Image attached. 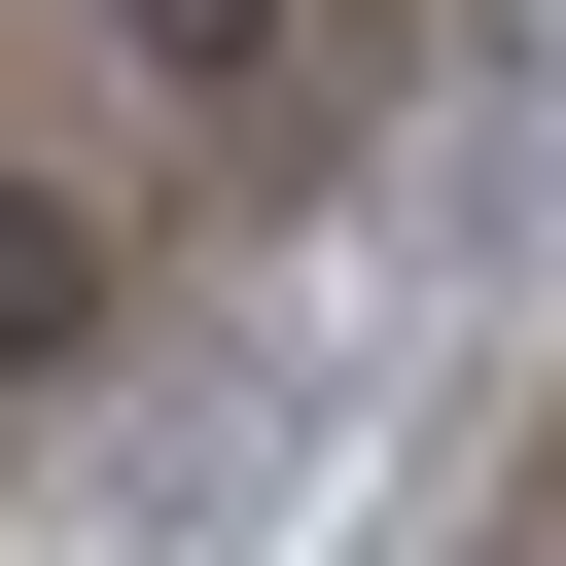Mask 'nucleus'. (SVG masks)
I'll return each mask as SVG.
<instances>
[{
	"label": "nucleus",
	"instance_id": "obj_1",
	"mask_svg": "<svg viewBox=\"0 0 566 566\" xmlns=\"http://www.w3.org/2000/svg\"><path fill=\"white\" fill-rule=\"evenodd\" d=\"M389 354H424V283H318V318H248V354H177V389L106 424V566H283Z\"/></svg>",
	"mask_w": 566,
	"mask_h": 566
},
{
	"label": "nucleus",
	"instance_id": "obj_2",
	"mask_svg": "<svg viewBox=\"0 0 566 566\" xmlns=\"http://www.w3.org/2000/svg\"><path fill=\"white\" fill-rule=\"evenodd\" d=\"M106 35H142L177 106H248V71H283V0H106Z\"/></svg>",
	"mask_w": 566,
	"mask_h": 566
},
{
	"label": "nucleus",
	"instance_id": "obj_3",
	"mask_svg": "<svg viewBox=\"0 0 566 566\" xmlns=\"http://www.w3.org/2000/svg\"><path fill=\"white\" fill-rule=\"evenodd\" d=\"M71 318H106V248H71V212H0V354H71Z\"/></svg>",
	"mask_w": 566,
	"mask_h": 566
}]
</instances>
